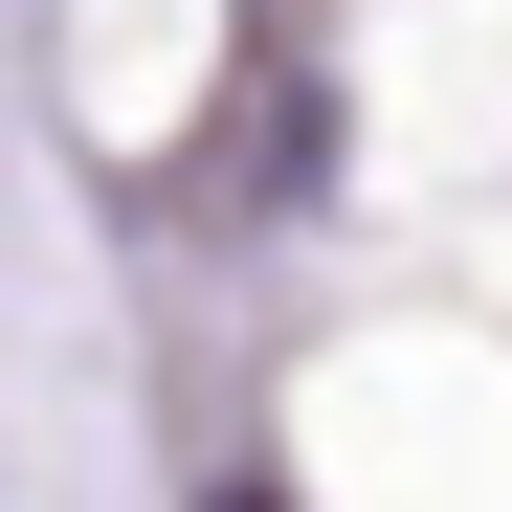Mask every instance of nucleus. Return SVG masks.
<instances>
[{
	"instance_id": "nucleus-1",
	"label": "nucleus",
	"mask_w": 512,
	"mask_h": 512,
	"mask_svg": "<svg viewBox=\"0 0 512 512\" xmlns=\"http://www.w3.org/2000/svg\"><path fill=\"white\" fill-rule=\"evenodd\" d=\"M223 512H290V490H223Z\"/></svg>"
}]
</instances>
